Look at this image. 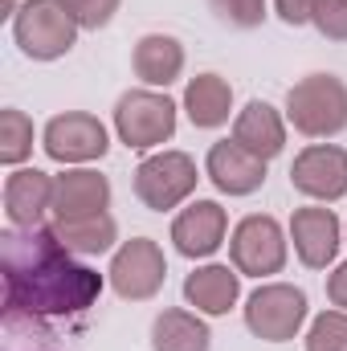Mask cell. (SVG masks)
<instances>
[{"label": "cell", "instance_id": "obj_21", "mask_svg": "<svg viewBox=\"0 0 347 351\" xmlns=\"http://www.w3.org/2000/svg\"><path fill=\"white\" fill-rule=\"evenodd\" d=\"M213 335L192 311H160L152 323V351H208Z\"/></svg>", "mask_w": 347, "mask_h": 351}, {"label": "cell", "instance_id": "obj_15", "mask_svg": "<svg viewBox=\"0 0 347 351\" xmlns=\"http://www.w3.org/2000/svg\"><path fill=\"white\" fill-rule=\"evenodd\" d=\"M110 204V180L90 168L53 176V221H74V217H94L106 213Z\"/></svg>", "mask_w": 347, "mask_h": 351}, {"label": "cell", "instance_id": "obj_5", "mask_svg": "<svg viewBox=\"0 0 347 351\" xmlns=\"http://www.w3.org/2000/svg\"><path fill=\"white\" fill-rule=\"evenodd\" d=\"M307 323V294L286 282H270L250 294L246 302V327L265 343H286Z\"/></svg>", "mask_w": 347, "mask_h": 351}, {"label": "cell", "instance_id": "obj_4", "mask_svg": "<svg viewBox=\"0 0 347 351\" xmlns=\"http://www.w3.org/2000/svg\"><path fill=\"white\" fill-rule=\"evenodd\" d=\"M115 131L135 152L160 147L176 135V102L160 90H127L115 102Z\"/></svg>", "mask_w": 347, "mask_h": 351}, {"label": "cell", "instance_id": "obj_7", "mask_svg": "<svg viewBox=\"0 0 347 351\" xmlns=\"http://www.w3.org/2000/svg\"><path fill=\"white\" fill-rule=\"evenodd\" d=\"M196 180L200 176H196L192 156H184V152H156V156H147L135 168V196L152 213H168L180 200L192 196Z\"/></svg>", "mask_w": 347, "mask_h": 351}, {"label": "cell", "instance_id": "obj_12", "mask_svg": "<svg viewBox=\"0 0 347 351\" xmlns=\"http://www.w3.org/2000/svg\"><path fill=\"white\" fill-rule=\"evenodd\" d=\"M229 217L217 200H196L172 221V241L184 258H208L221 250Z\"/></svg>", "mask_w": 347, "mask_h": 351}, {"label": "cell", "instance_id": "obj_9", "mask_svg": "<svg viewBox=\"0 0 347 351\" xmlns=\"http://www.w3.org/2000/svg\"><path fill=\"white\" fill-rule=\"evenodd\" d=\"M229 258L237 274L265 278L286 265V233L274 217H246L229 237Z\"/></svg>", "mask_w": 347, "mask_h": 351}, {"label": "cell", "instance_id": "obj_19", "mask_svg": "<svg viewBox=\"0 0 347 351\" xmlns=\"http://www.w3.org/2000/svg\"><path fill=\"white\" fill-rule=\"evenodd\" d=\"M184 110L192 119V127L200 131H213L221 123H229V110H233V86L221 78V74H196L188 90H184Z\"/></svg>", "mask_w": 347, "mask_h": 351}, {"label": "cell", "instance_id": "obj_2", "mask_svg": "<svg viewBox=\"0 0 347 351\" xmlns=\"http://www.w3.org/2000/svg\"><path fill=\"white\" fill-rule=\"evenodd\" d=\"M286 119L307 139H331L347 131V82L335 74H307L286 94Z\"/></svg>", "mask_w": 347, "mask_h": 351}, {"label": "cell", "instance_id": "obj_8", "mask_svg": "<svg viewBox=\"0 0 347 351\" xmlns=\"http://www.w3.org/2000/svg\"><path fill=\"white\" fill-rule=\"evenodd\" d=\"M41 147L49 160L58 164H90V160H102L110 139H106V127L86 114V110H66V114H53L41 131Z\"/></svg>", "mask_w": 347, "mask_h": 351}, {"label": "cell", "instance_id": "obj_10", "mask_svg": "<svg viewBox=\"0 0 347 351\" xmlns=\"http://www.w3.org/2000/svg\"><path fill=\"white\" fill-rule=\"evenodd\" d=\"M290 184L302 196L323 200V204L347 196V152L335 143H315V147L298 152L290 164Z\"/></svg>", "mask_w": 347, "mask_h": 351}, {"label": "cell", "instance_id": "obj_13", "mask_svg": "<svg viewBox=\"0 0 347 351\" xmlns=\"http://www.w3.org/2000/svg\"><path fill=\"white\" fill-rule=\"evenodd\" d=\"M294 254L302 258L307 269H327L339 254V217L331 208H298L290 221Z\"/></svg>", "mask_w": 347, "mask_h": 351}, {"label": "cell", "instance_id": "obj_14", "mask_svg": "<svg viewBox=\"0 0 347 351\" xmlns=\"http://www.w3.org/2000/svg\"><path fill=\"white\" fill-rule=\"evenodd\" d=\"M4 213L12 229L41 225V217L53 213V176H45L41 168H16L4 184Z\"/></svg>", "mask_w": 347, "mask_h": 351}, {"label": "cell", "instance_id": "obj_26", "mask_svg": "<svg viewBox=\"0 0 347 351\" xmlns=\"http://www.w3.org/2000/svg\"><path fill=\"white\" fill-rule=\"evenodd\" d=\"M311 25L327 41H347V0H315Z\"/></svg>", "mask_w": 347, "mask_h": 351}, {"label": "cell", "instance_id": "obj_29", "mask_svg": "<svg viewBox=\"0 0 347 351\" xmlns=\"http://www.w3.org/2000/svg\"><path fill=\"white\" fill-rule=\"evenodd\" d=\"M327 298H331L339 311H347V262L331 269V278H327Z\"/></svg>", "mask_w": 347, "mask_h": 351}, {"label": "cell", "instance_id": "obj_23", "mask_svg": "<svg viewBox=\"0 0 347 351\" xmlns=\"http://www.w3.org/2000/svg\"><path fill=\"white\" fill-rule=\"evenodd\" d=\"M33 156V119L16 106L0 110V164L16 168Z\"/></svg>", "mask_w": 347, "mask_h": 351}, {"label": "cell", "instance_id": "obj_20", "mask_svg": "<svg viewBox=\"0 0 347 351\" xmlns=\"http://www.w3.org/2000/svg\"><path fill=\"white\" fill-rule=\"evenodd\" d=\"M58 233V241L78 254V258H94V254H106L115 241H119V225L110 213H94V217H74V221H53L49 225Z\"/></svg>", "mask_w": 347, "mask_h": 351}, {"label": "cell", "instance_id": "obj_16", "mask_svg": "<svg viewBox=\"0 0 347 351\" xmlns=\"http://www.w3.org/2000/svg\"><path fill=\"white\" fill-rule=\"evenodd\" d=\"M131 70H135V78L147 90L172 86L176 78L184 74V45L176 37H168V33H147V37L135 41Z\"/></svg>", "mask_w": 347, "mask_h": 351}, {"label": "cell", "instance_id": "obj_18", "mask_svg": "<svg viewBox=\"0 0 347 351\" xmlns=\"http://www.w3.org/2000/svg\"><path fill=\"white\" fill-rule=\"evenodd\" d=\"M237 294H241V274L229 269V265H200L184 282V298L200 315H229Z\"/></svg>", "mask_w": 347, "mask_h": 351}, {"label": "cell", "instance_id": "obj_6", "mask_svg": "<svg viewBox=\"0 0 347 351\" xmlns=\"http://www.w3.org/2000/svg\"><path fill=\"white\" fill-rule=\"evenodd\" d=\"M110 290L127 302H147L160 294L164 278H168V262H164V250L152 241V237H131L115 258H110Z\"/></svg>", "mask_w": 347, "mask_h": 351}, {"label": "cell", "instance_id": "obj_3", "mask_svg": "<svg viewBox=\"0 0 347 351\" xmlns=\"http://www.w3.org/2000/svg\"><path fill=\"white\" fill-rule=\"evenodd\" d=\"M12 37L25 58L33 62H58L78 41V21L62 0H25L12 16Z\"/></svg>", "mask_w": 347, "mask_h": 351}, {"label": "cell", "instance_id": "obj_17", "mask_svg": "<svg viewBox=\"0 0 347 351\" xmlns=\"http://www.w3.org/2000/svg\"><path fill=\"white\" fill-rule=\"evenodd\" d=\"M233 139L246 147V152H254L258 160H274V156H282V147H286V123H282V114L270 106V102H261L254 98L241 114H237V123H233Z\"/></svg>", "mask_w": 347, "mask_h": 351}, {"label": "cell", "instance_id": "obj_27", "mask_svg": "<svg viewBox=\"0 0 347 351\" xmlns=\"http://www.w3.org/2000/svg\"><path fill=\"white\" fill-rule=\"evenodd\" d=\"M70 8V16L78 21V29H102L110 25V16L119 12V0H62Z\"/></svg>", "mask_w": 347, "mask_h": 351}, {"label": "cell", "instance_id": "obj_22", "mask_svg": "<svg viewBox=\"0 0 347 351\" xmlns=\"http://www.w3.org/2000/svg\"><path fill=\"white\" fill-rule=\"evenodd\" d=\"M0 348L4 351H58V335L33 311H4Z\"/></svg>", "mask_w": 347, "mask_h": 351}, {"label": "cell", "instance_id": "obj_11", "mask_svg": "<svg viewBox=\"0 0 347 351\" xmlns=\"http://www.w3.org/2000/svg\"><path fill=\"white\" fill-rule=\"evenodd\" d=\"M204 172L225 196H250V192H258L265 184V160L246 152L237 139H221V143L208 147Z\"/></svg>", "mask_w": 347, "mask_h": 351}, {"label": "cell", "instance_id": "obj_25", "mask_svg": "<svg viewBox=\"0 0 347 351\" xmlns=\"http://www.w3.org/2000/svg\"><path fill=\"white\" fill-rule=\"evenodd\" d=\"M208 8L229 29H258L265 21V0H208Z\"/></svg>", "mask_w": 347, "mask_h": 351}, {"label": "cell", "instance_id": "obj_24", "mask_svg": "<svg viewBox=\"0 0 347 351\" xmlns=\"http://www.w3.org/2000/svg\"><path fill=\"white\" fill-rule=\"evenodd\" d=\"M307 351H347V311H323L307 331Z\"/></svg>", "mask_w": 347, "mask_h": 351}, {"label": "cell", "instance_id": "obj_28", "mask_svg": "<svg viewBox=\"0 0 347 351\" xmlns=\"http://www.w3.org/2000/svg\"><path fill=\"white\" fill-rule=\"evenodd\" d=\"M274 8H278V16L286 21V25H307L311 21V12H315V0H274Z\"/></svg>", "mask_w": 347, "mask_h": 351}, {"label": "cell", "instance_id": "obj_1", "mask_svg": "<svg viewBox=\"0 0 347 351\" xmlns=\"http://www.w3.org/2000/svg\"><path fill=\"white\" fill-rule=\"evenodd\" d=\"M4 311H33L41 319L82 315L102 294V274L78 262L53 229H8L0 237Z\"/></svg>", "mask_w": 347, "mask_h": 351}]
</instances>
